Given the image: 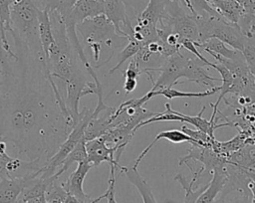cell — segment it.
<instances>
[{
	"label": "cell",
	"mask_w": 255,
	"mask_h": 203,
	"mask_svg": "<svg viewBox=\"0 0 255 203\" xmlns=\"http://www.w3.org/2000/svg\"><path fill=\"white\" fill-rule=\"evenodd\" d=\"M15 55L0 47V138L19 155L43 164L75 126L65 99L48 71L43 51L12 35Z\"/></svg>",
	"instance_id": "obj_1"
},
{
	"label": "cell",
	"mask_w": 255,
	"mask_h": 203,
	"mask_svg": "<svg viewBox=\"0 0 255 203\" xmlns=\"http://www.w3.org/2000/svg\"><path fill=\"white\" fill-rule=\"evenodd\" d=\"M39 8L33 0H13L11 7V35L25 41L35 52L43 51L39 36Z\"/></svg>",
	"instance_id": "obj_2"
},
{
	"label": "cell",
	"mask_w": 255,
	"mask_h": 203,
	"mask_svg": "<svg viewBox=\"0 0 255 203\" xmlns=\"http://www.w3.org/2000/svg\"><path fill=\"white\" fill-rule=\"evenodd\" d=\"M197 23L199 42L202 43L210 38H217L229 47L242 52L251 39H248L240 30L239 26L222 17L192 16Z\"/></svg>",
	"instance_id": "obj_3"
},
{
	"label": "cell",
	"mask_w": 255,
	"mask_h": 203,
	"mask_svg": "<svg viewBox=\"0 0 255 203\" xmlns=\"http://www.w3.org/2000/svg\"><path fill=\"white\" fill-rule=\"evenodd\" d=\"M76 29L82 36L84 43L92 50L96 62L100 58L103 44L108 47L114 46L117 48L118 45L115 43L117 40L127 39L118 35L115 26L104 13L84 20L76 26Z\"/></svg>",
	"instance_id": "obj_4"
},
{
	"label": "cell",
	"mask_w": 255,
	"mask_h": 203,
	"mask_svg": "<svg viewBox=\"0 0 255 203\" xmlns=\"http://www.w3.org/2000/svg\"><path fill=\"white\" fill-rule=\"evenodd\" d=\"M188 54H183L180 51L165 58L162 64L156 68L159 76L155 81H152L151 91H156L164 88H172L179 84L178 80L185 77Z\"/></svg>",
	"instance_id": "obj_5"
},
{
	"label": "cell",
	"mask_w": 255,
	"mask_h": 203,
	"mask_svg": "<svg viewBox=\"0 0 255 203\" xmlns=\"http://www.w3.org/2000/svg\"><path fill=\"white\" fill-rule=\"evenodd\" d=\"M88 161L93 167L100 165L102 162H108L110 166H115L120 171L122 165L119 160L125 150V147L120 145L110 146L106 143L102 136L86 142Z\"/></svg>",
	"instance_id": "obj_6"
},
{
	"label": "cell",
	"mask_w": 255,
	"mask_h": 203,
	"mask_svg": "<svg viewBox=\"0 0 255 203\" xmlns=\"http://www.w3.org/2000/svg\"><path fill=\"white\" fill-rule=\"evenodd\" d=\"M104 13V5L96 0H77L63 19L66 29H76V26L86 19Z\"/></svg>",
	"instance_id": "obj_7"
},
{
	"label": "cell",
	"mask_w": 255,
	"mask_h": 203,
	"mask_svg": "<svg viewBox=\"0 0 255 203\" xmlns=\"http://www.w3.org/2000/svg\"><path fill=\"white\" fill-rule=\"evenodd\" d=\"M92 167L93 166L88 161V159L79 162L77 164V168L70 174L67 181L62 183V186L65 189V191L68 194L77 198L82 203H90L94 200L84 192L83 188L85 177Z\"/></svg>",
	"instance_id": "obj_8"
},
{
	"label": "cell",
	"mask_w": 255,
	"mask_h": 203,
	"mask_svg": "<svg viewBox=\"0 0 255 203\" xmlns=\"http://www.w3.org/2000/svg\"><path fill=\"white\" fill-rule=\"evenodd\" d=\"M206 66L207 64L205 62L194 55H188L184 79L187 82H193L210 89L214 88V82H221V79L211 77L205 69Z\"/></svg>",
	"instance_id": "obj_9"
},
{
	"label": "cell",
	"mask_w": 255,
	"mask_h": 203,
	"mask_svg": "<svg viewBox=\"0 0 255 203\" xmlns=\"http://www.w3.org/2000/svg\"><path fill=\"white\" fill-rule=\"evenodd\" d=\"M212 171V178L204 191L197 198L196 203H215L216 199L223 190L228 178L226 164L218 165L214 167Z\"/></svg>",
	"instance_id": "obj_10"
},
{
	"label": "cell",
	"mask_w": 255,
	"mask_h": 203,
	"mask_svg": "<svg viewBox=\"0 0 255 203\" xmlns=\"http://www.w3.org/2000/svg\"><path fill=\"white\" fill-rule=\"evenodd\" d=\"M160 139H166L172 143H182V142H189L192 145H197L199 146L194 139H192L190 136H188L186 133H184L182 130H177V129H169V130H163L160 131L159 133L156 134L154 139L138 154V156L135 158L132 167L137 168L140 161L143 159V157L149 152V150L154 146V144L160 140Z\"/></svg>",
	"instance_id": "obj_11"
},
{
	"label": "cell",
	"mask_w": 255,
	"mask_h": 203,
	"mask_svg": "<svg viewBox=\"0 0 255 203\" xmlns=\"http://www.w3.org/2000/svg\"><path fill=\"white\" fill-rule=\"evenodd\" d=\"M121 174H125L128 181L137 189L138 193L141 196L142 203H157L153 196L150 186L137 171V168H134L132 166H122L118 176H120Z\"/></svg>",
	"instance_id": "obj_12"
},
{
	"label": "cell",
	"mask_w": 255,
	"mask_h": 203,
	"mask_svg": "<svg viewBox=\"0 0 255 203\" xmlns=\"http://www.w3.org/2000/svg\"><path fill=\"white\" fill-rule=\"evenodd\" d=\"M199 50V52H205V51H211L217 55H220L226 59L233 60V61H240L244 60V56L242 52L235 50L231 47H228L225 43L220 41L217 38H210L205 40L202 43H194Z\"/></svg>",
	"instance_id": "obj_13"
},
{
	"label": "cell",
	"mask_w": 255,
	"mask_h": 203,
	"mask_svg": "<svg viewBox=\"0 0 255 203\" xmlns=\"http://www.w3.org/2000/svg\"><path fill=\"white\" fill-rule=\"evenodd\" d=\"M26 184V178H0V203H15Z\"/></svg>",
	"instance_id": "obj_14"
},
{
	"label": "cell",
	"mask_w": 255,
	"mask_h": 203,
	"mask_svg": "<svg viewBox=\"0 0 255 203\" xmlns=\"http://www.w3.org/2000/svg\"><path fill=\"white\" fill-rule=\"evenodd\" d=\"M207 2L225 20L235 24L244 11L236 0H207Z\"/></svg>",
	"instance_id": "obj_15"
},
{
	"label": "cell",
	"mask_w": 255,
	"mask_h": 203,
	"mask_svg": "<svg viewBox=\"0 0 255 203\" xmlns=\"http://www.w3.org/2000/svg\"><path fill=\"white\" fill-rule=\"evenodd\" d=\"M38 19H39L40 42H41L44 55L46 57L48 55L51 45L55 42L49 9H39Z\"/></svg>",
	"instance_id": "obj_16"
},
{
	"label": "cell",
	"mask_w": 255,
	"mask_h": 203,
	"mask_svg": "<svg viewBox=\"0 0 255 203\" xmlns=\"http://www.w3.org/2000/svg\"><path fill=\"white\" fill-rule=\"evenodd\" d=\"M206 106L203 105L201 110L196 114V115H188V114H184L185 116V122H188L190 124H192L194 127H196V129L202 130L205 133H207L211 138H215L214 137V130L221 127V126H226V125H230L229 122H225V123H221V124H217V119H214L215 114H212L210 119H205L202 117V113L205 110Z\"/></svg>",
	"instance_id": "obj_17"
},
{
	"label": "cell",
	"mask_w": 255,
	"mask_h": 203,
	"mask_svg": "<svg viewBox=\"0 0 255 203\" xmlns=\"http://www.w3.org/2000/svg\"><path fill=\"white\" fill-rule=\"evenodd\" d=\"M221 86L219 87H214L212 89H209L205 92H198V93H188V92H180L178 90H175L173 88H164V89H159L156 91H149L148 94L150 95L151 99L156 97V96H163L164 98L168 100L176 99V98H205L208 96H212L217 92H220Z\"/></svg>",
	"instance_id": "obj_18"
},
{
	"label": "cell",
	"mask_w": 255,
	"mask_h": 203,
	"mask_svg": "<svg viewBox=\"0 0 255 203\" xmlns=\"http://www.w3.org/2000/svg\"><path fill=\"white\" fill-rule=\"evenodd\" d=\"M86 139L85 137L82 138L79 143L75 146V148L66 156V158L63 160L59 170L57 171V173L53 176L54 179H58L59 176H61L65 171H67L69 169V167L77 162H81V161H84V160H87L88 159V153H87V147H86Z\"/></svg>",
	"instance_id": "obj_19"
},
{
	"label": "cell",
	"mask_w": 255,
	"mask_h": 203,
	"mask_svg": "<svg viewBox=\"0 0 255 203\" xmlns=\"http://www.w3.org/2000/svg\"><path fill=\"white\" fill-rule=\"evenodd\" d=\"M215 203H253V198L249 188H223Z\"/></svg>",
	"instance_id": "obj_20"
},
{
	"label": "cell",
	"mask_w": 255,
	"mask_h": 203,
	"mask_svg": "<svg viewBox=\"0 0 255 203\" xmlns=\"http://www.w3.org/2000/svg\"><path fill=\"white\" fill-rule=\"evenodd\" d=\"M197 178H198V176L195 175V174H193L191 181H188L187 178L184 175H182L181 173H178V174H176L174 176V180L177 181L181 185V187L183 188V190L185 192L183 203H196L197 198L199 197V195L206 188L207 184L203 185L201 187H198L196 189L193 188L194 187V183L197 180Z\"/></svg>",
	"instance_id": "obj_21"
},
{
	"label": "cell",
	"mask_w": 255,
	"mask_h": 203,
	"mask_svg": "<svg viewBox=\"0 0 255 203\" xmlns=\"http://www.w3.org/2000/svg\"><path fill=\"white\" fill-rule=\"evenodd\" d=\"M165 110L162 112H156L155 115L149 117L148 119H145L144 121L140 122L137 127L136 130H138L140 127L153 123V122H160V121H167V122H185V116L183 113L176 111L174 109L171 108L170 104L168 102H166L165 104Z\"/></svg>",
	"instance_id": "obj_22"
},
{
	"label": "cell",
	"mask_w": 255,
	"mask_h": 203,
	"mask_svg": "<svg viewBox=\"0 0 255 203\" xmlns=\"http://www.w3.org/2000/svg\"><path fill=\"white\" fill-rule=\"evenodd\" d=\"M39 9L57 11L64 19L77 0H33Z\"/></svg>",
	"instance_id": "obj_23"
},
{
	"label": "cell",
	"mask_w": 255,
	"mask_h": 203,
	"mask_svg": "<svg viewBox=\"0 0 255 203\" xmlns=\"http://www.w3.org/2000/svg\"><path fill=\"white\" fill-rule=\"evenodd\" d=\"M143 45V42H140V41H137L133 38H130L128 39V44L127 46L119 53L118 55V62L116 64L115 67H113L110 71H109V74H113L115 71L119 70L121 68V66L126 62L128 61V59L130 58H133L137 53L138 51L140 50V48L142 47Z\"/></svg>",
	"instance_id": "obj_24"
},
{
	"label": "cell",
	"mask_w": 255,
	"mask_h": 203,
	"mask_svg": "<svg viewBox=\"0 0 255 203\" xmlns=\"http://www.w3.org/2000/svg\"><path fill=\"white\" fill-rule=\"evenodd\" d=\"M13 0H0V20L6 32L12 31L11 7Z\"/></svg>",
	"instance_id": "obj_25"
},
{
	"label": "cell",
	"mask_w": 255,
	"mask_h": 203,
	"mask_svg": "<svg viewBox=\"0 0 255 203\" xmlns=\"http://www.w3.org/2000/svg\"><path fill=\"white\" fill-rule=\"evenodd\" d=\"M123 73H124L125 79H136V80L142 74V69L135 56L131 58L128 66L125 71H123Z\"/></svg>",
	"instance_id": "obj_26"
},
{
	"label": "cell",
	"mask_w": 255,
	"mask_h": 203,
	"mask_svg": "<svg viewBox=\"0 0 255 203\" xmlns=\"http://www.w3.org/2000/svg\"><path fill=\"white\" fill-rule=\"evenodd\" d=\"M116 167L115 166H111V172H110V178L108 181V189L105 192L106 195V199L108 200V203H118V201L116 200L115 197V186H116V181H117V177L115 174L116 171Z\"/></svg>",
	"instance_id": "obj_27"
},
{
	"label": "cell",
	"mask_w": 255,
	"mask_h": 203,
	"mask_svg": "<svg viewBox=\"0 0 255 203\" xmlns=\"http://www.w3.org/2000/svg\"><path fill=\"white\" fill-rule=\"evenodd\" d=\"M242 54L250 72L255 76V44L250 41L242 51Z\"/></svg>",
	"instance_id": "obj_28"
},
{
	"label": "cell",
	"mask_w": 255,
	"mask_h": 203,
	"mask_svg": "<svg viewBox=\"0 0 255 203\" xmlns=\"http://www.w3.org/2000/svg\"><path fill=\"white\" fill-rule=\"evenodd\" d=\"M179 45L181 46V48H184L187 52L191 53L192 55H194L195 57H197V58H198V59H200L201 61L205 62V63L207 64V66H209V67H210L211 62H209L206 58H204V57L202 56V54L199 52V50L197 49V47H196V45L194 44V42H193V41L188 40V39L181 38V39L179 40Z\"/></svg>",
	"instance_id": "obj_29"
},
{
	"label": "cell",
	"mask_w": 255,
	"mask_h": 203,
	"mask_svg": "<svg viewBox=\"0 0 255 203\" xmlns=\"http://www.w3.org/2000/svg\"><path fill=\"white\" fill-rule=\"evenodd\" d=\"M11 158L12 157L10 155H8L7 152L0 153V178H4V177L10 178L8 170H7V164Z\"/></svg>",
	"instance_id": "obj_30"
},
{
	"label": "cell",
	"mask_w": 255,
	"mask_h": 203,
	"mask_svg": "<svg viewBox=\"0 0 255 203\" xmlns=\"http://www.w3.org/2000/svg\"><path fill=\"white\" fill-rule=\"evenodd\" d=\"M0 46L10 55L14 56L15 55V52H13L11 50V47H10V44L8 43V40H7V37H6V31L2 25V22L0 20Z\"/></svg>",
	"instance_id": "obj_31"
},
{
	"label": "cell",
	"mask_w": 255,
	"mask_h": 203,
	"mask_svg": "<svg viewBox=\"0 0 255 203\" xmlns=\"http://www.w3.org/2000/svg\"><path fill=\"white\" fill-rule=\"evenodd\" d=\"M136 86H137V80L136 79H125L124 91H125L126 95H128L131 92H133L135 90Z\"/></svg>",
	"instance_id": "obj_32"
},
{
	"label": "cell",
	"mask_w": 255,
	"mask_h": 203,
	"mask_svg": "<svg viewBox=\"0 0 255 203\" xmlns=\"http://www.w3.org/2000/svg\"><path fill=\"white\" fill-rule=\"evenodd\" d=\"M248 187L252 193V198H253V203H255V180H250Z\"/></svg>",
	"instance_id": "obj_33"
},
{
	"label": "cell",
	"mask_w": 255,
	"mask_h": 203,
	"mask_svg": "<svg viewBox=\"0 0 255 203\" xmlns=\"http://www.w3.org/2000/svg\"><path fill=\"white\" fill-rule=\"evenodd\" d=\"M96 1H98V2H100V3H102V4H104L106 0H96Z\"/></svg>",
	"instance_id": "obj_34"
},
{
	"label": "cell",
	"mask_w": 255,
	"mask_h": 203,
	"mask_svg": "<svg viewBox=\"0 0 255 203\" xmlns=\"http://www.w3.org/2000/svg\"><path fill=\"white\" fill-rule=\"evenodd\" d=\"M0 74H1V68H0ZM0 86H1V80H0Z\"/></svg>",
	"instance_id": "obj_35"
},
{
	"label": "cell",
	"mask_w": 255,
	"mask_h": 203,
	"mask_svg": "<svg viewBox=\"0 0 255 203\" xmlns=\"http://www.w3.org/2000/svg\"><path fill=\"white\" fill-rule=\"evenodd\" d=\"M15 203H19V202H18V201H16V202H15Z\"/></svg>",
	"instance_id": "obj_36"
}]
</instances>
